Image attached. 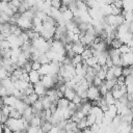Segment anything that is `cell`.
Instances as JSON below:
<instances>
[{
    "label": "cell",
    "instance_id": "cell-1",
    "mask_svg": "<svg viewBox=\"0 0 133 133\" xmlns=\"http://www.w3.org/2000/svg\"><path fill=\"white\" fill-rule=\"evenodd\" d=\"M51 50L54 51L55 53L59 54V55H63L66 56V50H65V46L62 43V41H55L53 39L52 44H51Z\"/></svg>",
    "mask_w": 133,
    "mask_h": 133
},
{
    "label": "cell",
    "instance_id": "cell-2",
    "mask_svg": "<svg viewBox=\"0 0 133 133\" xmlns=\"http://www.w3.org/2000/svg\"><path fill=\"white\" fill-rule=\"evenodd\" d=\"M101 94H100V90H99V87L95 86V85H90L87 89V99L88 101L92 102V101H97L101 98Z\"/></svg>",
    "mask_w": 133,
    "mask_h": 133
},
{
    "label": "cell",
    "instance_id": "cell-3",
    "mask_svg": "<svg viewBox=\"0 0 133 133\" xmlns=\"http://www.w3.org/2000/svg\"><path fill=\"white\" fill-rule=\"evenodd\" d=\"M17 25H18L20 28H22L24 31L33 29V23H32V21L29 20V19H27V18H25V17H23L22 15H21V17L19 18V20H18V22H17Z\"/></svg>",
    "mask_w": 133,
    "mask_h": 133
},
{
    "label": "cell",
    "instance_id": "cell-4",
    "mask_svg": "<svg viewBox=\"0 0 133 133\" xmlns=\"http://www.w3.org/2000/svg\"><path fill=\"white\" fill-rule=\"evenodd\" d=\"M42 84L47 88V89H51L55 86L56 82H55V79L54 77L52 76H49V75H45V76H42V80H41Z\"/></svg>",
    "mask_w": 133,
    "mask_h": 133
},
{
    "label": "cell",
    "instance_id": "cell-5",
    "mask_svg": "<svg viewBox=\"0 0 133 133\" xmlns=\"http://www.w3.org/2000/svg\"><path fill=\"white\" fill-rule=\"evenodd\" d=\"M28 75H29V81H30V83H32L33 85L36 84V83H38V82H41V80H42V75L39 74L38 71L32 70L31 72L28 73Z\"/></svg>",
    "mask_w": 133,
    "mask_h": 133
},
{
    "label": "cell",
    "instance_id": "cell-6",
    "mask_svg": "<svg viewBox=\"0 0 133 133\" xmlns=\"http://www.w3.org/2000/svg\"><path fill=\"white\" fill-rule=\"evenodd\" d=\"M47 91H48V89L42 84V82H38V83L34 84V92H35L36 95H38L39 98L46 96V95H47Z\"/></svg>",
    "mask_w": 133,
    "mask_h": 133
},
{
    "label": "cell",
    "instance_id": "cell-7",
    "mask_svg": "<svg viewBox=\"0 0 133 133\" xmlns=\"http://www.w3.org/2000/svg\"><path fill=\"white\" fill-rule=\"evenodd\" d=\"M18 98H16L15 96L12 95H8V96H5V97H2V102L1 104H4V105H8V106H11L14 107L16 102H17Z\"/></svg>",
    "mask_w": 133,
    "mask_h": 133
},
{
    "label": "cell",
    "instance_id": "cell-8",
    "mask_svg": "<svg viewBox=\"0 0 133 133\" xmlns=\"http://www.w3.org/2000/svg\"><path fill=\"white\" fill-rule=\"evenodd\" d=\"M85 46L81 43V42H76V43H73V51L75 52L76 55H81L84 50H85Z\"/></svg>",
    "mask_w": 133,
    "mask_h": 133
},
{
    "label": "cell",
    "instance_id": "cell-9",
    "mask_svg": "<svg viewBox=\"0 0 133 133\" xmlns=\"http://www.w3.org/2000/svg\"><path fill=\"white\" fill-rule=\"evenodd\" d=\"M29 105H27L22 99H18L17 100V102H16V104H15V106H14V108H16L20 113H22V115H23V112L25 111V109L28 107Z\"/></svg>",
    "mask_w": 133,
    "mask_h": 133
},
{
    "label": "cell",
    "instance_id": "cell-10",
    "mask_svg": "<svg viewBox=\"0 0 133 133\" xmlns=\"http://www.w3.org/2000/svg\"><path fill=\"white\" fill-rule=\"evenodd\" d=\"M34 115H35V114H34V112H33L32 106H31V105H29V106L25 109V111L23 112L22 117H23V118H25L27 122H29V123H30V121L32 119V117H33Z\"/></svg>",
    "mask_w": 133,
    "mask_h": 133
},
{
    "label": "cell",
    "instance_id": "cell-11",
    "mask_svg": "<svg viewBox=\"0 0 133 133\" xmlns=\"http://www.w3.org/2000/svg\"><path fill=\"white\" fill-rule=\"evenodd\" d=\"M105 114L107 115V116H109L110 118H114L115 116H117L118 115V112H117V107L115 106V105H110L109 107H108V110L105 112Z\"/></svg>",
    "mask_w": 133,
    "mask_h": 133
},
{
    "label": "cell",
    "instance_id": "cell-12",
    "mask_svg": "<svg viewBox=\"0 0 133 133\" xmlns=\"http://www.w3.org/2000/svg\"><path fill=\"white\" fill-rule=\"evenodd\" d=\"M77 96V92H76V90L75 89H73V88H66L65 89V91H64V94H63V97L66 99V100H69V101H73L74 99H75V97Z\"/></svg>",
    "mask_w": 133,
    "mask_h": 133
},
{
    "label": "cell",
    "instance_id": "cell-13",
    "mask_svg": "<svg viewBox=\"0 0 133 133\" xmlns=\"http://www.w3.org/2000/svg\"><path fill=\"white\" fill-rule=\"evenodd\" d=\"M43 122H44V119L42 118V116H41V115L35 114V115L32 117V119L30 121V126L41 127V126H42V124H43Z\"/></svg>",
    "mask_w": 133,
    "mask_h": 133
},
{
    "label": "cell",
    "instance_id": "cell-14",
    "mask_svg": "<svg viewBox=\"0 0 133 133\" xmlns=\"http://www.w3.org/2000/svg\"><path fill=\"white\" fill-rule=\"evenodd\" d=\"M104 99H105V101L107 102V104L110 106V105H115V103H116V101L117 100H115V98L113 97V95H112V92L111 91H108L105 96H104Z\"/></svg>",
    "mask_w": 133,
    "mask_h": 133
},
{
    "label": "cell",
    "instance_id": "cell-15",
    "mask_svg": "<svg viewBox=\"0 0 133 133\" xmlns=\"http://www.w3.org/2000/svg\"><path fill=\"white\" fill-rule=\"evenodd\" d=\"M41 100H42V102H43V106H44V109H45V110L50 109L51 106L53 105V102L50 100V98H49L48 96H44V97H42Z\"/></svg>",
    "mask_w": 133,
    "mask_h": 133
},
{
    "label": "cell",
    "instance_id": "cell-16",
    "mask_svg": "<svg viewBox=\"0 0 133 133\" xmlns=\"http://www.w3.org/2000/svg\"><path fill=\"white\" fill-rule=\"evenodd\" d=\"M62 18H63V20H64V21H65V23H66V22L73 21V20H74V18H75V15H74V12L69 8L65 12H63V14H62Z\"/></svg>",
    "mask_w": 133,
    "mask_h": 133
},
{
    "label": "cell",
    "instance_id": "cell-17",
    "mask_svg": "<svg viewBox=\"0 0 133 133\" xmlns=\"http://www.w3.org/2000/svg\"><path fill=\"white\" fill-rule=\"evenodd\" d=\"M70 102H71V101L66 100L64 97H63V98H60V99L58 100V102H57V107H58V108L65 109V108H68V107H69Z\"/></svg>",
    "mask_w": 133,
    "mask_h": 133
},
{
    "label": "cell",
    "instance_id": "cell-18",
    "mask_svg": "<svg viewBox=\"0 0 133 133\" xmlns=\"http://www.w3.org/2000/svg\"><path fill=\"white\" fill-rule=\"evenodd\" d=\"M81 56H82L83 61L86 60V59H88V58H90L91 56H94V54H92V49H91L90 47H86L85 50H84V52L81 54Z\"/></svg>",
    "mask_w": 133,
    "mask_h": 133
},
{
    "label": "cell",
    "instance_id": "cell-19",
    "mask_svg": "<svg viewBox=\"0 0 133 133\" xmlns=\"http://www.w3.org/2000/svg\"><path fill=\"white\" fill-rule=\"evenodd\" d=\"M86 119V124H87V127H91L92 125L97 124V117L92 114V113H89L88 115H86L85 117Z\"/></svg>",
    "mask_w": 133,
    "mask_h": 133
},
{
    "label": "cell",
    "instance_id": "cell-20",
    "mask_svg": "<svg viewBox=\"0 0 133 133\" xmlns=\"http://www.w3.org/2000/svg\"><path fill=\"white\" fill-rule=\"evenodd\" d=\"M87 66H90V68H94L97 63H98V58L96 57V56H91L90 58H88V59H86V60H84L83 61Z\"/></svg>",
    "mask_w": 133,
    "mask_h": 133
},
{
    "label": "cell",
    "instance_id": "cell-21",
    "mask_svg": "<svg viewBox=\"0 0 133 133\" xmlns=\"http://www.w3.org/2000/svg\"><path fill=\"white\" fill-rule=\"evenodd\" d=\"M41 128L43 129V131H44L45 133H48V132L53 128V125H52V123H51V122L44 121V122H43V124H42V126H41Z\"/></svg>",
    "mask_w": 133,
    "mask_h": 133
},
{
    "label": "cell",
    "instance_id": "cell-22",
    "mask_svg": "<svg viewBox=\"0 0 133 133\" xmlns=\"http://www.w3.org/2000/svg\"><path fill=\"white\" fill-rule=\"evenodd\" d=\"M122 45H123L122 41H121L119 38H117V37L113 38V39L111 41V43H110L111 48H114V49H119V48L122 47Z\"/></svg>",
    "mask_w": 133,
    "mask_h": 133
},
{
    "label": "cell",
    "instance_id": "cell-23",
    "mask_svg": "<svg viewBox=\"0 0 133 133\" xmlns=\"http://www.w3.org/2000/svg\"><path fill=\"white\" fill-rule=\"evenodd\" d=\"M112 71H113V74L115 76V78L119 77L123 75V66H118V65H113L112 68Z\"/></svg>",
    "mask_w": 133,
    "mask_h": 133
},
{
    "label": "cell",
    "instance_id": "cell-24",
    "mask_svg": "<svg viewBox=\"0 0 133 133\" xmlns=\"http://www.w3.org/2000/svg\"><path fill=\"white\" fill-rule=\"evenodd\" d=\"M104 84L106 85V87L111 90L115 85H116V79H112V80H104Z\"/></svg>",
    "mask_w": 133,
    "mask_h": 133
},
{
    "label": "cell",
    "instance_id": "cell-25",
    "mask_svg": "<svg viewBox=\"0 0 133 133\" xmlns=\"http://www.w3.org/2000/svg\"><path fill=\"white\" fill-rule=\"evenodd\" d=\"M10 18H11V17H9L7 14H5V12L1 11V14H0V22H1V24H4V23H9Z\"/></svg>",
    "mask_w": 133,
    "mask_h": 133
},
{
    "label": "cell",
    "instance_id": "cell-26",
    "mask_svg": "<svg viewBox=\"0 0 133 133\" xmlns=\"http://www.w3.org/2000/svg\"><path fill=\"white\" fill-rule=\"evenodd\" d=\"M9 117H11V118H21L22 117V113H20L16 108L12 107V109L10 111V114H9Z\"/></svg>",
    "mask_w": 133,
    "mask_h": 133
},
{
    "label": "cell",
    "instance_id": "cell-27",
    "mask_svg": "<svg viewBox=\"0 0 133 133\" xmlns=\"http://www.w3.org/2000/svg\"><path fill=\"white\" fill-rule=\"evenodd\" d=\"M82 62H83V59H82V56L81 55H75V57L72 58V64L74 66H76L77 64L82 63Z\"/></svg>",
    "mask_w": 133,
    "mask_h": 133
},
{
    "label": "cell",
    "instance_id": "cell-28",
    "mask_svg": "<svg viewBox=\"0 0 133 133\" xmlns=\"http://www.w3.org/2000/svg\"><path fill=\"white\" fill-rule=\"evenodd\" d=\"M62 5V1L61 0H51V7L55 8V9H59Z\"/></svg>",
    "mask_w": 133,
    "mask_h": 133
},
{
    "label": "cell",
    "instance_id": "cell-29",
    "mask_svg": "<svg viewBox=\"0 0 133 133\" xmlns=\"http://www.w3.org/2000/svg\"><path fill=\"white\" fill-rule=\"evenodd\" d=\"M119 52L122 53V55H123V54L130 53V52H131V48H130L127 44H123V45H122V47L119 48Z\"/></svg>",
    "mask_w": 133,
    "mask_h": 133
},
{
    "label": "cell",
    "instance_id": "cell-30",
    "mask_svg": "<svg viewBox=\"0 0 133 133\" xmlns=\"http://www.w3.org/2000/svg\"><path fill=\"white\" fill-rule=\"evenodd\" d=\"M0 47H1V50H6V49H11V46L9 44V42L7 39H3L1 41L0 43Z\"/></svg>",
    "mask_w": 133,
    "mask_h": 133
},
{
    "label": "cell",
    "instance_id": "cell-31",
    "mask_svg": "<svg viewBox=\"0 0 133 133\" xmlns=\"http://www.w3.org/2000/svg\"><path fill=\"white\" fill-rule=\"evenodd\" d=\"M77 128H78L79 130H81V131H83L84 129H86V128H87L86 119H85V118H83V119H81L79 123H77Z\"/></svg>",
    "mask_w": 133,
    "mask_h": 133
},
{
    "label": "cell",
    "instance_id": "cell-32",
    "mask_svg": "<svg viewBox=\"0 0 133 133\" xmlns=\"http://www.w3.org/2000/svg\"><path fill=\"white\" fill-rule=\"evenodd\" d=\"M99 90H100V94H101V96H102V97H104V96H105V95H106L108 91H110V90H109V89L106 87V85L104 84V82H103V84H102V85L99 87Z\"/></svg>",
    "mask_w": 133,
    "mask_h": 133
},
{
    "label": "cell",
    "instance_id": "cell-33",
    "mask_svg": "<svg viewBox=\"0 0 133 133\" xmlns=\"http://www.w3.org/2000/svg\"><path fill=\"white\" fill-rule=\"evenodd\" d=\"M103 80L102 79H100L98 76H96L95 77V79H94V81H92V85H95V86H97V87H100L102 84H103Z\"/></svg>",
    "mask_w": 133,
    "mask_h": 133
},
{
    "label": "cell",
    "instance_id": "cell-34",
    "mask_svg": "<svg viewBox=\"0 0 133 133\" xmlns=\"http://www.w3.org/2000/svg\"><path fill=\"white\" fill-rule=\"evenodd\" d=\"M125 81H126V77H125L124 75H122V76H119V77L116 78V84L119 85V86L126 85V84H125Z\"/></svg>",
    "mask_w": 133,
    "mask_h": 133
},
{
    "label": "cell",
    "instance_id": "cell-35",
    "mask_svg": "<svg viewBox=\"0 0 133 133\" xmlns=\"http://www.w3.org/2000/svg\"><path fill=\"white\" fill-rule=\"evenodd\" d=\"M113 5L117 8H119V9H123L124 8V0H115Z\"/></svg>",
    "mask_w": 133,
    "mask_h": 133
},
{
    "label": "cell",
    "instance_id": "cell-36",
    "mask_svg": "<svg viewBox=\"0 0 133 133\" xmlns=\"http://www.w3.org/2000/svg\"><path fill=\"white\" fill-rule=\"evenodd\" d=\"M42 68V63L38 61H32V70L34 71H39V69Z\"/></svg>",
    "mask_w": 133,
    "mask_h": 133
},
{
    "label": "cell",
    "instance_id": "cell-37",
    "mask_svg": "<svg viewBox=\"0 0 133 133\" xmlns=\"http://www.w3.org/2000/svg\"><path fill=\"white\" fill-rule=\"evenodd\" d=\"M32 23H33V27H34V26H38V25H42L44 22H43V20H41L39 18L35 17V18L32 20Z\"/></svg>",
    "mask_w": 133,
    "mask_h": 133
},
{
    "label": "cell",
    "instance_id": "cell-38",
    "mask_svg": "<svg viewBox=\"0 0 133 133\" xmlns=\"http://www.w3.org/2000/svg\"><path fill=\"white\" fill-rule=\"evenodd\" d=\"M0 92H1V96H2V97L8 96V90H7V88H5L4 86H1V90H0Z\"/></svg>",
    "mask_w": 133,
    "mask_h": 133
},
{
    "label": "cell",
    "instance_id": "cell-39",
    "mask_svg": "<svg viewBox=\"0 0 133 133\" xmlns=\"http://www.w3.org/2000/svg\"><path fill=\"white\" fill-rule=\"evenodd\" d=\"M61 1H62V4H64V5H66V6H69V5H71L72 3L76 2L77 0H61Z\"/></svg>",
    "mask_w": 133,
    "mask_h": 133
},
{
    "label": "cell",
    "instance_id": "cell-40",
    "mask_svg": "<svg viewBox=\"0 0 133 133\" xmlns=\"http://www.w3.org/2000/svg\"><path fill=\"white\" fill-rule=\"evenodd\" d=\"M68 9H69V6H66V5H64V4H62V5H61V7L59 8V10H60V12H61V14L65 12Z\"/></svg>",
    "mask_w": 133,
    "mask_h": 133
},
{
    "label": "cell",
    "instance_id": "cell-41",
    "mask_svg": "<svg viewBox=\"0 0 133 133\" xmlns=\"http://www.w3.org/2000/svg\"><path fill=\"white\" fill-rule=\"evenodd\" d=\"M1 1H2V2H7V3H9L11 0H1Z\"/></svg>",
    "mask_w": 133,
    "mask_h": 133
},
{
    "label": "cell",
    "instance_id": "cell-42",
    "mask_svg": "<svg viewBox=\"0 0 133 133\" xmlns=\"http://www.w3.org/2000/svg\"><path fill=\"white\" fill-rule=\"evenodd\" d=\"M17 1H19V2H20V3H23V2H24V1H25V0H17Z\"/></svg>",
    "mask_w": 133,
    "mask_h": 133
},
{
    "label": "cell",
    "instance_id": "cell-43",
    "mask_svg": "<svg viewBox=\"0 0 133 133\" xmlns=\"http://www.w3.org/2000/svg\"><path fill=\"white\" fill-rule=\"evenodd\" d=\"M43 1H47V0H43Z\"/></svg>",
    "mask_w": 133,
    "mask_h": 133
}]
</instances>
